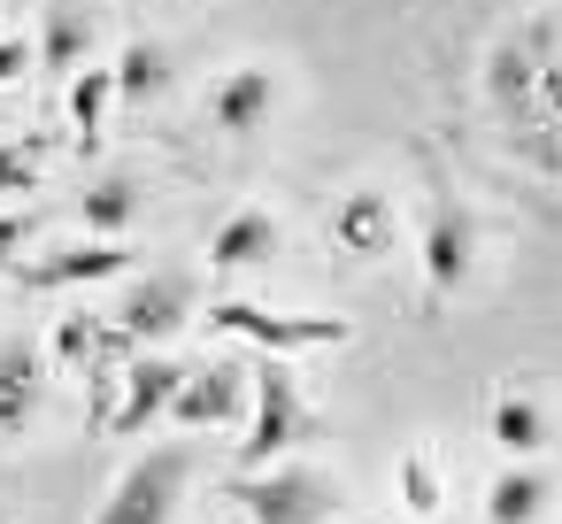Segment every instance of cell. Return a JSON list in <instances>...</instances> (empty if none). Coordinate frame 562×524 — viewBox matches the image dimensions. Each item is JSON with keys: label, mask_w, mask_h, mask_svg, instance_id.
Here are the masks:
<instances>
[{"label": "cell", "mask_w": 562, "mask_h": 524, "mask_svg": "<svg viewBox=\"0 0 562 524\" xmlns=\"http://www.w3.org/2000/svg\"><path fill=\"white\" fill-rule=\"evenodd\" d=\"M232 501H239V516L247 524H331V509H339V486L324 478V470H308V462H285V470H247L239 486H232Z\"/></svg>", "instance_id": "1"}, {"label": "cell", "mask_w": 562, "mask_h": 524, "mask_svg": "<svg viewBox=\"0 0 562 524\" xmlns=\"http://www.w3.org/2000/svg\"><path fill=\"white\" fill-rule=\"evenodd\" d=\"M278 101H285V86H278L270 63H232V70L209 86V124H216L224 140H255V132L278 124Z\"/></svg>", "instance_id": "6"}, {"label": "cell", "mask_w": 562, "mask_h": 524, "mask_svg": "<svg viewBox=\"0 0 562 524\" xmlns=\"http://www.w3.org/2000/svg\"><path fill=\"white\" fill-rule=\"evenodd\" d=\"M32 55H40V70H47V78L86 70V55H93V16L78 9V0H55V9H47V32L32 40Z\"/></svg>", "instance_id": "13"}, {"label": "cell", "mask_w": 562, "mask_h": 524, "mask_svg": "<svg viewBox=\"0 0 562 524\" xmlns=\"http://www.w3.org/2000/svg\"><path fill=\"white\" fill-rule=\"evenodd\" d=\"M416 263H424V293H462L470 278H477V216L454 201V193H439L431 209H424V232H416Z\"/></svg>", "instance_id": "4"}, {"label": "cell", "mask_w": 562, "mask_h": 524, "mask_svg": "<svg viewBox=\"0 0 562 524\" xmlns=\"http://www.w3.org/2000/svg\"><path fill=\"white\" fill-rule=\"evenodd\" d=\"M485 432H493V447H501V455H539L554 424H547L539 393L508 386V393H493V409H485Z\"/></svg>", "instance_id": "14"}, {"label": "cell", "mask_w": 562, "mask_h": 524, "mask_svg": "<svg viewBox=\"0 0 562 524\" xmlns=\"http://www.w3.org/2000/svg\"><path fill=\"white\" fill-rule=\"evenodd\" d=\"M278 239H285L278 216L247 201V209H232V216L209 232V270H262V263L278 255Z\"/></svg>", "instance_id": "9"}, {"label": "cell", "mask_w": 562, "mask_h": 524, "mask_svg": "<svg viewBox=\"0 0 562 524\" xmlns=\"http://www.w3.org/2000/svg\"><path fill=\"white\" fill-rule=\"evenodd\" d=\"M24 70H40V55H32V40H0V86H16Z\"/></svg>", "instance_id": "23"}, {"label": "cell", "mask_w": 562, "mask_h": 524, "mask_svg": "<svg viewBox=\"0 0 562 524\" xmlns=\"http://www.w3.org/2000/svg\"><path fill=\"white\" fill-rule=\"evenodd\" d=\"M401 501H408L416 516H431V509H439V470H431L424 455H408V462H401Z\"/></svg>", "instance_id": "21"}, {"label": "cell", "mask_w": 562, "mask_h": 524, "mask_svg": "<svg viewBox=\"0 0 562 524\" xmlns=\"http://www.w3.org/2000/svg\"><path fill=\"white\" fill-rule=\"evenodd\" d=\"M124 339H139V347H155V339H170L178 324H186V286L178 278H147L132 301H124Z\"/></svg>", "instance_id": "16"}, {"label": "cell", "mask_w": 562, "mask_h": 524, "mask_svg": "<svg viewBox=\"0 0 562 524\" xmlns=\"http://www.w3.org/2000/svg\"><path fill=\"white\" fill-rule=\"evenodd\" d=\"M40 186V140H0V201Z\"/></svg>", "instance_id": "19"}, {"label": "cell", "mask_w": 562, "mask_h": 524, "mask_svg": "<svg viewBox=\"0 0 562 524\" xmlns=\"http://www.w3.org/2000/svg\"><path fill=\"white\" fill-rule=\"evenodd\" d=\"M40 401H47V363L40 347L9 339L0 347V439H24L40 424Z\"/></svg>", "instance_id": "8"}, {"label": "cell", "mask_w": 562, "mask_h": 524, "mask_svg": "<svg viewBox=\"0 0 562 524\" xmlns=\"http://www.w3.org/2000/svg\"><path fill=\"white\" fill-rule=\"evenodd\" d=\"M308 432H316V416H308V401L293 393V370H285V363H262V370H255V416H247L239 462H247V470H262V462L293 455Z\"/></svg>", "instance_id": "3"}, {"label": "cell", "mask_w": 562, "mask_h": 524, "mask_svg": "<svg viewBox=\"0 0 562 524\" xmlns=\"http://www.w3.org/2000/svg\"><path fill=\"white\" fill-rule=\"evenodd\" d=\"M539 509H547V470H531V462H516L485 486V524H539Z\"/></svg>", "instance_id": "18"}, {"label": "cell", "mask_w": 562, "mask_h": 524, "mask_svg": "<svg viewBox=\"0 0 562 524\" xmlns=\"http://www.w3.org/2000/svg\"><path fill=\"white\" fill-rule=\"evenodd\" d=\"M239 401H247V378H239L232 363H209V370L178 378V393H170V424H178V432H224V424L239 416Z\"/></svg>", "instance_id": "7"}, {"label": "cell", "mask_w": 562, "mask_h": 524, "mask_svg": "<svg viewBox=\"0 0 562 524\" xmlns=\"http://www.w3.org/2000/svg\"><path fill=\"white\" fill-rule=\"evenodd\" d=\"M132 270V247L124 239H86L70 255H40L32 263V286H116Z\"/></svg>", "instance_id": "12"}, {"label": "cell", "mask_w": 562, "mask_h": 524, "mask_svg": "<svg viewBox=\"0 0 562 524\" xmlns=\"http://www.w3.org/2000/svg\"><path fill=\"white\" fill-rule=\"evenodd\" d=\"M0 9H16V0H0Z\"/></svg>", "instance_id": "26"}, {"label": "cell", "mask_w": 562, "mask_h": 524, "mask_svg": "<svg viewBox=\"0 0 562 524\" xmlns=\"http://www.w3.org/2000/svg\"><path fill=\"white\" fill-rule=\"evenodd\" d=\"M24 239H32V224H24V216H9V224H0V263H9V247H24Z\"/></svg>", "instance_id": "24"}, {"label": "cell", "mask_w": 562, "mask_h": 524, "mask_svg": "<svg viewBox=\"0 0 562 524\" xmlns=\"http://www.w3.org/2000/svg\"><path fill=\"white\" fill-rule=\"evenodd\" d=\"M139 209H147L139 178H101L93 193H78V224H86L93 239H124V232L139 224Z\"/></svg>", "instance_id": "17"}, {"label": "cell", "mask_w": 562, "mask_h": 524, "mask_svg": "<svg viewBox=\"0 0 562 524\" xmlns=\"http://www.w3.org/2000/svg\"><path fill=\"white\" fill-rule=\"evenodd\" d=\"M186 478H193V455L186 447H155V455H139L109 486V501H101L93 524H170L178 501H186Z\"/></svg>", "instance_id": "2"}, {"label": "cell", "mask_w": 562, "mask_h": 524, "mask_svg": "<svg viewBox=\"0 0 562 524\" xmlns=\"http://www.w3.org/2000/svg\"><path fill=\"white\" fill-rule=\"evenodd\" d=\"M63 86H70V109H78V132H93V124H101V101H116V78H109V70H70Z\"/></svg>", "instance_id": "20"}, {"label": "cell", "mask_w": 562, "mask_h": 524, "mask_svg": "<svg viewBox=\"0 0 562 524\" xmlns=\"http://www.w3.org/2000/svg\"><path fill=\"white\" fill-rule=\"evenodd\" d=\"M109 78H116V101H124V109H147V101H162V93H170L178 63H170V47H155V40H132V47L109 63Z\"/></svg>", "instance_id": "15"}, {"label": "cell", "mask_w": 562, "mask_h": 524, "mask_svg": "<svg viewBox=\"0 0 562 524\" xmlns=\"http://www.w3.org/2000/svg\"><path fill=\"white\" fill-rule=\"evenodd\" d=\"M331 247L339 255H393V201L385 193H339L331 209Z\"/></svg>", "instance_id": "11"}, {"label": "cell", "mask_w": 562, "mask_h": 524, "mask_svg": "<svg viewBox=\"0 0 562 524\" xmlns=\"http://www.w3.org/2000/svg\"><path fill=\"white\" fill-rule=\"evenodd\" d=\"M178 378H186V370H178L170 355H139V363L124 370V401H116V432H124V439H139L147 424H162V416H170V393H178Z\"/></svg>", "instance_id": "10"}, {"label": "cell", "mask_w": 562, "mask_h": 524, "mask_svg": "<svg viewBox=\"0 0 562 524\" xmlns=\"http://www.w3.org/2000/svg\"><path fill=\"white\" fill-rule=\"evenodd\" d=\"M47 355H55V363H86V355H93V324H86V316H63L55 339H47Z\"/></svg>", "instance_id": "22"}, {"label": "cell", "mask_w": 562, "mask_h": 524, "mask_svg": "<svg viewBox=\"0 0 562 524\" xmlns=\"http://www.w3.org/2000/svg\"><path fill=\"white\" fill-rule=\"evenodd\" d=\"M209 332H232V339H255V347H278V355H293V347H347L355 339L347 316H270L255 301H216Z\"/></svg>", "instance_id": "5"}, {"label": "cell", "mask_w": 562, "mask_h": 524, "mask_svg": "<svg viewBox=\"0 0 562 524\" xmlns=\"http://www.w3.org/2000/svg\"><path fill=\"white\" fill-rule=\"evenodd\" d=\"M0 524H16V516H9V509H0Z\"/></svg>", "instance_id": "25"}]
</instances>
